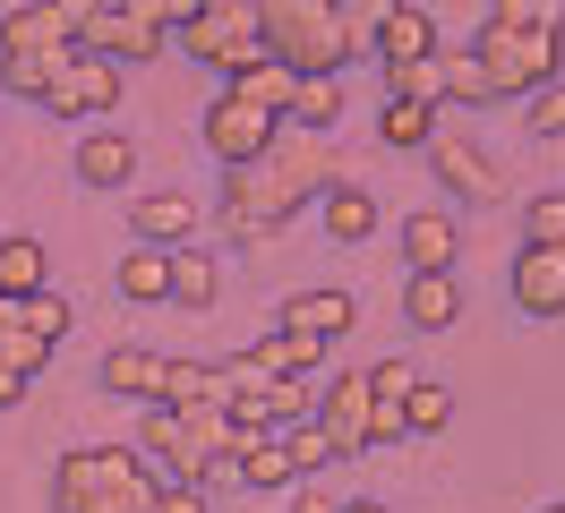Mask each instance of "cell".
I'll return each instance as SVG.
<instances>
[{
    "instance_id": "9a60e30c",
    "label": "cell",
    "mask_w": 565,
    "mask_h": 513,
    "mask_svg": "<svg viewBox=\"0 0 565 513\" xmlns=\"http://www.w3.org/2000/svg\"><path fill=\"white\" fill-rule=\"evenodd\" d=\"M129 232H138V248H189L198 197L189 189H146V197H129Z\"/></svg>"
},
{
    "instance_id": "4fadbf2b",
    "label": "cell",
    "mask_w": 565,
    "mask_h": 513,
    "mask_svg": "<svg viewBox=\"0 0 565 513\" xmlns=\"http://www.w3.org/2000/svg\"><path fill=\"white\" fill-rule=\"evenodd\" d=\"M505 291H514V308H523V317L557 325V317H565V248H523V257H514V274H505Z\"/></svg>"
},
{
    "instance_id": "4dcf8cb0",
    "label": "cell",
    "mask_w": 565,
    "mask_h": 513,
    "mask_svg": "<svg viewBox=\"0 0 565 513\" xmlns=\"http://www.w3.org/2000/svg\"><path fill=\"white\" fill-rule=\"evenodd\" d=\"M43 360H52V351H43V342L18 325V308H0V376H26V385H35Z\"/></svg>"
},
{
    "instance_id": "cb8c5ba5",
    "label": "cell",
    "mask_w": 565,
    "mask_h": 513,
    "mask_svg": "<svg viewBox=\"0 0 565 513\" xmlns=\"http://www.w3.org/2000/svg\"><path fill=\"white\" fill-rule=\"evenodd\" d=\"M446 129V111H428V103H377V137H386L394 154H428V137Z\"/></svg>"
},
{
    "instance_id": "277c9868",
    "label": "cell",
    "mask_w": 565,
    "mask_h": 513,
    "mask_svg": "<svg viewBox=\"0 0 565 513\" xmlns=\"http://www.w3.org/2000/svg\"><path fill=\"white\" fill-rule=\"evenodd\" d=\"M471 61H480V77H489V95H540V86H557L565 68V34L557 26H497V18H480V34L462 43Z\"/></svg>"
},
{
    "instance_id": "e575fe53",
    "label": "cell",
    "mask_w": 565,
    "mask_h": 513,
    "mask_svg": "<svg viewBox=\"0 0 565 513\" xmlns=\"http://www.w3.org/2000/svg\"><path fill=\"white\" fill-rule=\"evenodd\" d=\"M437 61H446V111H455V103H497L471 52H437Z\"/></svg>"
},
{
    "instance_id": "6da1fadb",
    "label": "cell",
    "mask_w": 565,
    "mask_h": 513,
    "mask_svg": "<svg viewBox=\"0 0 565 513\" xmlns=\"http://www.w3.org/2000/svg\"><path fill=\"white\" fill-rule=\"evenodd\" d=\"M377 0H257V52L291 77H343L369 52Z\"/></svg>"
},
{
    "instance_id": "d590c367",
    "label": "cell",
    "mask_w": 565,
    "mask_h": 513,
    "mask_svg": "<svg viewBox=\"0 0 565 513\" xmlns=\"http://www.w3.org/2000/svg\"><path fill=\"white\" fill-rule=\"evenodd\" d=\"M523 129L531 137H565V77H557V86H540V95L523 103Z\"/></svg>"
},
{
    "instance_id": "603a6c76",
    "label": "cell",
    "mask_w": 565,
    "mask_h": 513,
    "mask_svg": "<svg viewBox=\"0 0 565 513\" xmlns=\"http://www.w3.org/2000/svg\"><path fill=\"white\" fill-rule=\"evenodd\" d=\"M334 120H343V77H300V95H291V111H282V129L300 137H334Z\"/></svg>"
},
{
    "instance_id": "44dd1931",
    "label": "cell",
    "mask_w": 565,
    "mask_h": 513,
    "mask_svg": "<svg viewBox=\"0 0 565 513\" xmlns=\"http://www.w3.org/2000/svg\"><path fill=\"white\" fill-rule=\"evenodd\" d=\"M154 376H163V360H154V351H138V342H111L104 368H95V385H104V394H120V403H154Z\"/></svg>"
},
{
    "instance_id": "1f68e13d",
    "label": "cell",
    "mask_w": 565,
    "mask_h": 513,
    "mask_svg": "<svg viewBox=\"0 0 565 513\" xmlns=\"http://www.w3.org/2000/svg\"><path fill=\"white\" fill-rule=\"evenodd\" d=\"M77 52V43H70ZM70 52H43V61H0V95H52V77H61V68H70Z\"/></svg>"
},
{
    "instance_id": "ac0fdd59",
    "label": "cell",
    "mask_w": 565,
    "mask_h": 513,
    "mask_svg": "<svg viewBox=\"0 0 565 513\" xmlns=\"http://www.w3.org/2000/svg\"><path fill=\"white\" fill-rule=\"evenodd\" d=\"M318 223H326V239L360 248V239L377 232V189H360V180H334V189L318 197Z\"/></svg>"
},
{
    "instance_id": "d4e9b609",
    "label": "cell",
    "mask_w": 565,
    "mask_h": 513,
    "mask_svg": "<svg viewBox=\"0 0 565 513\" xmlns=\"http://www.w3.org/2000/svg\"><path fill=\"white\" fill-rule=\"evenodd\" d=\"M248 368H266L275 385H282V376H318V351H309V342H291L282 325H266V334L248 342Z\"/></svg>"
},
{
    "instance_id": "52a82bcc",
    "label": "cell",
    "mask_w": 565,
    "mask_h": 513,
    "mask_svg": "<svg viewBox=\"0 0 565 513\" xmlns=\"http://www.w3.org/2000/svg\"><path fill=\"white\" fill-rule=\"evenodd\" d=\"M198 129H206V154H214L223 171H241V163H266V154L282 146V129L266 120V111H248L241 95H214Z\"/></svg>"
},
{
    "instance_id": "74e56055",
    "label": "cell",
    "mask_w": 565,
    "mask_h": 513,
    "mask_svg": "<svg viewBox=\"0 0 565 513\" xmlns=\"http://www.w3.org/2000/svg\"><path fill=\"white\" fill-rule=\"evenodd\" d=\"M291 513H343V505H334V496H318V488H300V505H291Z\"/></svg>"
},
{
    "instance_id": "8d00e7d4",
    "label": "cell",
    "mask_w": 565,
    "mask_h": 513,
    "mask_svg": "<svg viewBox=\"0 0 565 513\" xmlns=\"http://www.w3.org/2000/svg\"><path fill=\"white\" fill-rule=\"evenodd\" d=\"M146 513H214V505H206V496H198V488H163V496H154V505H146Z\"/></svg>"
},
{
    "instance_id": "7c38bea8",
    "label": "cell",
    "mask_w": 565,
    "mask_h": 513,
    "mask_svg": "<svg viewBox=\"0 0 565 513\" xmlns=\"http://www.w3.org/2000/svg\"><path fill=\"white\" fill-rule=\"evenodd\" d=\"M369 43H377V61H386V68H412V61H428V52H437V18H428L420 0H377Z\"/></svg>"
},
{
    "instance_id": "7a4b0ae2",
    "label": "cell",
    "mask_w": 565,
    "mask_h": 513,
    "mask_svg": "<svg viewBox=\"0 0 565 513\" xmlns=\"http://www.w3.org/2000/svg\"><path fill=\"white\" fill-rule=\"evenodd\" d=\"M309 189H334V171H326V154H266V163H241L223 171V239L232 248H266V239L309 205Z\"/></svg>"
},
{
    "instance_id": "f546056e",
    "label": "cell",
    "mask_w": 565,
    "mask_h": 513,
    "mask_svg": "<svg viewBox=\"0 0 565 513\" xmlns=\"http://www.w3.org/2000/svg\"><path fill=\"white\" fill-rule=\"evenodd\" d=\"M18 325H26L43 351H61V342H70V325H77V317H70V291H35V300L18 308Z\"/></svg>"
},
{
    "instance_id": "4316f807",
    "label": "cell",
    "mask_w": 565,
    "mask_h": 513,
    "mask_svg": "<svg viewBox=\"0 0 565 513\" xmlns=\"http://www.w3.org/2000/svg\"><path fill=\"white\" fill-rule=\"evenodd\" d=\"M437 52H446V43H437ZM437 52H428V61H412V68H386V95H394V103H428V111H446V61H437Z\"/></svg>"
},
{
    "instance_id": "ab89813d",
    "label": "cell",
    "mask_w": 565,
    "mask_h": 513,
    "mask_svg": "<svg viewBox=\"0 0 565 513\" xmlns=\"http://www.w3.org/2000/svg\"><path fill=\"white\" fill-rule=\"evenodd\" d=\"M343 513H386V505H377V496H352V505H343Z\"/></svg>"
},
{
    "instance_id": "3957f363",
    "label": "cell",
    "mask_w": 565,
    "mask_h": 513,
    "mask_svg": "<svg viewBox=\"0 0 565 513\" xmlns=\"http://www.w3.org/2000/svg\"><path fill=\"white\" fill-rule=\"evenodd\" d=\"M163 496V479L146 471L138 445H70L52 471V505L61 513H146Z\"/></svg>"
},
{
    "instance_id": "7402d4cb",
    "label": "cell",
    "mask_w": 565,
    "mask_h": 513,
    "mask_svg": "<svg viewBox=\"0 0 565 513\" xmlns=\"http://www.w3.org/2000/svg\"><path fill=\"white\" fill-rule=\"evenodd\" d=\"M111 282H120V300H129V308L172 300V248H129V257L111 266Z\"/></svg>"
},
{
    "instance_id": "8992f818",
    "label": "cell",
    "mask_w": 565,
    "mask_h": 513,
    "mask_svg": "<svg viewBox=\"0 0 565 513\" xmlns=\"http://www.w3.org/2000/svg\"><path fill=\"white\" fill-rule=\"evenodd\" d=\"M120 95H129V68L95 61V52H70V68L52 77L43 111H52V120H111V111H120Z\"/></svg>"
},
{
    "instance_id": "5b68a950",
    "label": "cell",
    "mask_w": 565,
    "mask_h": 513,
    "mask_svg": "<svg viewBox=\"0 0 565 513\" xmlns=\"http://www.w3.org/2000/svg\"><path fill=\"white\" fill-rule=\"evenodd\" d=\"M172 52L180 61H206V68H248L257 61V0H189L172 26Z\"/></svg>"
},
{
    "instance_id": "f1b7e54d",
    "label": "cell",
    "mask_w": 565,
    "mask_h": 513,
    "mask_svg": "<svg viewBox=\"0 0 565 513\" xmlns=\"http://www.w3.org/2000/svg\"><path fill=\"white\" fill-rule=\"evenodd\" d=\"M241 488H300V471H291V453H282V437H257V445H241Z\"/></svg>"
},
{
    "instance_id": "83f0119b",
    "label": "cell",
    "mask_w": 565,
    "mask_h": 513,
    "mask_svg": "<svg viewBox=\"0 0 565 513\" xmlns=\"http://www.w3.org/2000/svg\"><path fill=\"white\" fill-rule=\"evenodd\" d=\"M214 291H223V274H214L206 248H172V300L180 308H214Z\"/></svg>"
},
{
    "instance_id": "5bb4252c",
    "label": "cell",
    "mask_w": 565,
    "mask_h": 513,
    "mask_svg": "<svg viewBox=\"0 0 565 513\" xmlns=\"http://www.w3.org/2000/svg\"><path fill=\"white\" fill-rule=\"evenodd\" d=\"M394 248H403V266H412V274H455L462 232H455V214H446V205H420V214H403Z\"/></svg>"
},
{
    "instance_id": "836d02e7",
    "label": "cell",
    "mask_w": 565,
    "mask_h": 513,
    "mask_svg": "<svg viewBox=\"0 0 565 513\" xmlns=\"http://www.w3.org/2000/svg\"><path fill=\"white\" fill-rule=\"evenodd\" d=\"M275 437H282V453H291V471H300V479H318L326 462H334V445H326L318 419H300V428H275Z\"/></svg>"
},
{
    "instance_id": "ba28073f",
    "label": "cell",
    "mask_w": 565,
    "mask_h": 513,
    "mask_svg": "<svg viewBox=\"0 0 565 513\" xmlns=\"http://www.w3.org/2000/svg\"><path fill=\"white\" fill-rule=\"evenodd\" d=\"M428 163H437V189H455L462 205H497V197H505V171H497L489 154H480V146L455 129V120L428 137Z\"/></svg>"
},
{
    "instance_id": "d6986e66",
    "label": "cell",
    "mask_w": 565,
    "mask_h": 513,
    "mask_svg": "<svg viewBox=\"0 0 565 513\" xmlns=\"http://www.w3.org/2000/svg\"><path fill=\"white\" fill-rule=\"evenodd\" d=\"M35 291H52V274H43V239L35 232H9V239H0V308H26Z\"/></svg>"
},
{
    "instance_id": "ffe728a7",
    "label": "cell",
    "mask_w": 565,
    "mask_h": 513,
    "mask_svg": "<svg viewBox=\"0 0 565 513\" xmlns=\"http://www.w3.org/2000/svg\"><path fill=\"white\" fill-rule=\"evenodd\" d=\"M146 410H223V403H214V360H163L154 403H146Z\"/></svg>"
},
{
    "instance_id": "2e32d148",
    "label": "cell",
    "mask_w": 565,
    "mask_h": 513,
    "mask_svg": "<svg viewBox=\"0 0 565 513\" xmlns=\"http://www.w3.org/2000/svg\"><path fill=\"white\" fill-rule=\"evenodd\" d=\"M403 325L455 334L462 325V274H403Z\"/></svg>"
},
{
    "instance_id": "30bf717a",
    "label": "cell",
    "mask_w": 565,
    "mask_h": 513,
    "mask_svg": "<svg viewBox=\"0 0 565 513\" xmlns=\"http://www.w3.org/2000/svg\"><path fill=\"white\" fill-rule=\"evenodd\" d=\"M318 428H326V445H334V462L369 453V385H360V368L326 376V394H318Z\"/></svg>"
},
{
    "instance_id": "60d3db41",
    "label": "cell",
    "mask_w": 565,
    "mask_h": 513,
    "mask_svg": "<svg viewBox=\"0 0 565 513\" xmlns=\"http://www.w3.org/2000/svg\"><path fill=\"white\" fill-rule=\"evenodd\" d=\"M548 513H565V505H548Z\"/></svg>"
},
{
    "instance_id": "d6a6232c",
    "label": "cell",
    "mask_w": 565,
    "mask_h": 513,
    "mask_svg": "<svg viewBox=\"0 0 565 513\" xmlns=\"http://www.w3.org/2000/svg\"><path fill=\"white\" fill-rule=\"evenodd\" d=\"M523 248H565V189H540L523 205Z\"/></svg>"
},
{
    "instance_id": "8fae6325",
    "label": "cell",
    "mask_w": 565,
    "mask_h": 513,
    "mask_svg": "<svg viewBox=\"0 0 565 513\" xmlns=\"http://www.w3.org/2000/svg\"><path fill=\"white\" fill-rule=\"evenodd\" d=\"M352 317H360V308H352V291H334V282H326V291H291L275 325H282L291 342L326 351V342H343V334H352Z\"/></svg>"
},
{
    "instance_id": "e0dca14e",
    "label": "cell",
    "mask_w": 565,
    "mask_h": 513,
    "mask_svg": "<svg viewBox=\"0 0 565 513\" xmlns=\"http://www.w3.org/2000/svg\"><path fill=\"white\" fill-rule=\"evenodd\" d=\"M77 180H86V189H129V180H138V137L129 129H86L77 137Z\"/></svg>"
},
{
    "instance_id": "f35d334b",
    "label": "cell",
    "mask_w": 565,
    "mask_h": 513,
    "mask_svg": "<svg viewBox=\"0 0 565 513\" xmlns=\"http://www.w3.org/2000/svg\"><path fill=\"white\" fill-rule=\"evenodd\" d=\"M26 394H35L26 376H0V410H9V403H26Z\"/></svg>"
},
{
    "instance_id": "484cf974",
    "label": "cell",
    "mask_w": 565,
    "mask_h": 513,
    "mask_svg": "<svg viewBox=\"0 0 565 513\" xmlns=\"http://www.w3.org/2000/svg\"><path fill=\"white\" fill-rule=\"evenodd\" d=\"M437 428H455V385L420 376V385L403 394V437H437Z\"/></svg>"
},
{
    "instance_id": "9c48e42d",
    "label": "cell",
    "mask_w": 565,
    "mask_h": 513,
    "mask_svg": "<svg viewBox=\"0 0 565 513\" xmlns=\"http://www.w3.org/2000/svg\"><path fill=\"white\" fill-rule=\"evenodd\" d=\"M43 52H70V0L0 9V61H43Z\"/></svg>"
}]
</instances>
